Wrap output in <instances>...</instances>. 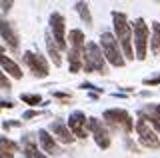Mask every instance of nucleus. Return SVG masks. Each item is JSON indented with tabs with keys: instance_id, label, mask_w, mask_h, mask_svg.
Here are the masks:
<instances>
[{
	"instance_id": "nucleus-1",
	"label": "nucleus",
	"mask_w": 160,
	"mask_h": 158,
	"mask_svg": "<svg viewBox=\"0 0 160 158\" xmlns=\"http://www.w3.org/2000/svg\"><path fill=\"white\" fill-rule=\"evenodd\" d=\"M112 22H114V36L120 44L124 52V58L126 60H134V50H132V40H134V34H132V24L128 22L126 14L112 10Z\"/></svg>"
},
{
	"instance_id": "nucleus-2",
	"label": "nucleus",
	"mask_w": 160,
	"mask_h": 158,
	"mask_svg": "<svg viewBox=\"0 0 160 158\" xmlns=\"http://www.w3.org/2000/svg\"><path fill=\"white\" fill-rule=\"evenodd\" d=\"M102 48L98 46L96 42H88L86 44V50H84V66L82 70L90 74V72H98V74H108V66L104 62V56H102Z\"/></svg>"
},
{
	"instance_id": "nucleus-3",
	"label": "nucleus",
	"mask_w": 160,
	"mask_h": 158,
	"mask_svg": "<svg viewBox=\"0 0 160 158\" xmlns=\"http://www.w3.org/2000/svg\"><path fill=\"white\" fill-rule=\"evenodd\" d=\"M100 46H102V52H104V58L112 64V66L116 68H122L124 62H126V58H124V54L120 52V44L116 40V36H114L112 32H102L100 34Z\"/></svg>"
},
{
	"instance_id": "nucleus-4",
	"label": "nucleus",
	"mask_w": 160,
	"mask_h": 158,
	"mask_svg": "<svg viewBox=\"0 0 160 158\" xmlns=\"http://www.w3.org/2000/svg\"><path fill=\"white\" fill-rule=\"evenodd\" d=\"M102 118L108 122L112 128H116V130H122L124 134H130V132L136 128V124H134L132 116L128 114L126 110H122V108H110V110H106L102 114Z\"/></svg>"
},
{
	"instance_id": "nucleus-5",
	"label": "nucleus",
	"mask_w": 160,
	"mask_h": 158,
	"mask_svg": "<svg viewBox=\"0 0 160 158\" xmlns=\"http://www.w3.org/2000/svg\"><path fill=\"white\" fill-rule=\"evenodd\" d=\"M132 34H134V48H136V58L144 60L146 58V48L150 40V30L148 24L144 22V18H136L132 22Z\"/></svg>"
},
{
	"instance_id": "nucleus-6",
	"label": "nucleus",
	"mask_w": 160,
	"mask_h": 158,
	"mask_svg": "<svg viewBox=\"0 0 160 158\" xmlns=\"http://www.w3.org/2000/svg\"><path fill=\"white\" fill-rule=\"evenodd\" d=\"M136 134H138V140H140V144L142 146H146V148H152V150H158L160 148V140H158V136H156V132L150 128V124L144 118H138L136 120Z\"/></svg>"
},
{
	"instance_id": "nucleus-7",
	"label": "nucleus",
	"mask_w": 160,
	"mask_h": 158,
	"mask_svg": "<svg viewBox=\"0 0 160 158\" xmlns=\"http://www.w3.org/2000/svg\"><path fill=\"white\" fill-rule=\"evenodd\" d=\"M22 58H24V62H26V66L30 68V72H32L36 78H46L48 76V62L40 52L26 50Z\"/></svg>"
},
{
	"instance_id": "nucleus-8",
	"label": "nucleus",
	"mask_w": 160,
	"mask_h": 158,
	"mask_svg": "<svg viewBox=\"0 0 160 158\" xmlns=\"http://www.w3.org/2000/svg\"><path fill=\"white\" fill-rule=\"evenodd\" d=\"M66 22H64V16L60 12H52L50 14V34H52L54 42L58 44L60 50H64L66 48Z\"/></svg>"
},
{
	"instance_id": "nucleus-9",
	"label": "nucleus",
	"mask_w": 160,
	"mask_h": 158,
	"mask_svg": "<svg viewBox=\"0 0 160 158\" xmlns=\"http://www.w3.org/2000/svg\"><path fill=\"white\" fill-rule=\"evenodd\" d=\"M88 128H90V132H92L96 144L102 148V150H106L110 146V134H108L106 126H104L98 118H88Z\"/></svg>"
},
{
	"instance_id": "nucleus-10",
	"label": "nucleus",
	"mask_w": 160,
	"mask_h": 158,
	"mask_svg": "<svg viewBox=\"0 0 160 158\" xmlns=\"http://www.w3.org/2000/svg\"><path fill=\"white\" fill-rule=\"evenodd\" d=\"M86 126H88V118L84 112H72L68 118V128H70V132H72L76 138H86Z\"/></svg>"
},
{
	"instance_id": "nucleus-11",
	"label": "nucleus",
	"mask_w": 160,
	"mask_h": 158,
	"mask_svg": "<svg viewBox=\"0 0 160 158\" xmlns=\"http://www.w3.org/2000/svg\"><path fill=\"white\" fill-rule=\"evenodd\" d=\"M0 36L6 40V44L12 48L14 52L18 50V34H16L12 24L6 20V16H2V14H0Z\"/></svg>"
},
{
	"instance_id": "nucleus-12",
	"label": "nucleus",
	"mask_w": 160,
	"mask_h": 158,
	"mask_svg": "<svg viewBox=\"0 0 160 158\" xmlns=\"http://www.w3.org/2000/svg\"><path fill=\"white\" fill-rule=\"evenodd\" d=\"M84 50L86 46H70L68 48V70L76 74L84 66Z\"/></svg>"
},
{
	"instance_id": "nucleus-13",
	"label": "nucleus",
	"mask_w": 160,
	"mask_h": 158,
	"mask_svg": "<svg viewBox=\"0 0 160 158\" xmlns=\"http://www.w3.org/2000/svg\"><path fill=\"white\" fill-rule=\"evenodd\" d=\"M38 144H40V148H42V152H46L48 156H58L60 152V148H58V144L54 142V136H50V132L48 130H38Z\"/></svg>"
},
{
	"instance_id": "nucleus-14",
	"label": "nucleus",
	"mask_w": 160,
	"mask_h": 158,
	"mask_svg": "<svg viewBox=\"0 0 160 158\" xmlns=\"http://www.w3.org/2000/svg\"><path fill=\"white\" fill-rule=\"evenodd\" d=\"M50 132H52L60 142H64V144H70V142L74 140V134L70 132V128L64 124L62 120H52L50 122Z\"/></svg>"
},
{
	"instance_id": "nucleus-15",
	"label": "nucleus",
	"mask_w": 160,
	"mask_h": 158,
	"mask_svg": "<svg viewBox=\"0 0 160 158\" xmlns=\"http://www.w3.org/2000/svg\"><path fill=\"white\" fill-rule=\"evenodd\" d=\"M0 66H2L12 78H16V80H20V78H22V70H20V66H18V64L14 62L10 56H6V52H4L2 46H0Z\"/></svg>"
},
{
	"instance_id": "nucleus-16",
	"label": "nucleus",
	"mask_w": 160,
	"mask_h": 158,
	"mask_svg": "<svg viewBox=\"0 0 160 158\" xmlns=\"http://www.w3.org/2000/svg\"><path fill=\"white\" fill-rule=\"evenodd\" d=\"M20 146L6 136H0V158H12L14 152H18Z\"/></svg>"
},
{
	"instance_id": "nucleus-17",
	"label": "nucleus",
	"mask_w": 160,
	"mask_h": 158,
	"mask_svg": "<svg viewBox=\"0 0 160 158\" xmlns=\"http://www.w3.org/2000/svg\"><path fill=\"white\" fill-rule=\"evenodd\" d=\"M44 40H46V48H48V54H50V58H52L54 66H60V64H62V58H60V48H58V44L54 42L52 34L46 32V34H44Z\"/></svg>"
},
{
	"instance_id": "nucleus-18",
	"label": "nucleus",
	"mask_w": 160,
	"mask_h": 158,
	"mask_svg": "<svg viewBox=\"0 0 160 158\" xmlns=\"http://www.w3.org/2000/svg\"><path fill=\"white\" fill-rule=\"evenodd\" d=\"M24 156H26V158H46L42 152H38L36 144H34V140L30 136L24 138Z\"/></svg>"
},
{
	"instance_id": "nucleus-19",
	"label": "nucleus",
	"mask_w": 160,
	"mask_h": 158,
	"mask_svg": "<svg viewBox=\"0 0 160 158\" xmlns=\"http://www.w3.org/2000/svg\"><path fill=\"white\" fill-rule=\"evenodd\" d=\"M150 50L156 56H160V22H152V40H150Z\"/></svg>"
},
{
	"instance_id": "nucleus-20",
	"label": "nucleus",
	"mask_w": 160,
	"mask_h": 158,
	"mask_svg": "<svg viewBox=\"0 0 160 158\" xmlns=\"http://www.w3.org/2000/svg\"><path fill=\"white\" fill-rule=\"evenodd\" d=\"M74 8H76V12L80 14V18H82V22L86 24V26H92V16H90L88 4H86V2H76V4H74Z\"/></svg>"
},
{
	"instance_id": "nucleus-21",
	"label": "nucleus",
	"mask_w": 160,
	"mask_h": 158,
	"mask_svg": "<svg viewBox=\"0 0 160 158\" xmlns=\"http://www.w3.org/2000/svg\"><path fill=\"white\" fill-rule=\"evenodd\" d=\"M20 100L24 102V104H28V106H38V104H42V96L40 94H20Z\"/></svg>"
},
{
	"instance_id": "nucleus-22",
	"label": "nucleus",
	"mask_w": 160,
	"mask_h": 158,
	"mask_svg": "<svg viewBox=\"0 0 160 158\" xmlns=\"http://www.w3.org/2000/svg\"><path fill=\"white\" fill-rule=\"evenodd\" d=\"M0 90H10V80L4 72H0Z\"/></svg>"
},
{
	"instance_id": "nucleus-23",
	"label": "nucleus",
	"mask_w": 160,
	"mask_h": 158,
	"mask_svg": "<svg viewBox=\"0 0 160 158\" xmlns=\"http://www.w3.org/2000/svg\"><path fill=\"white\" fill-rule=\"evenodd\" d=\"M144 86H158L160 84V76H152V78H144L142 80Z\"/></svg>"
},
{
	"instance_id": "nucleus-24",
	"label": "nucleus",
	"mask_w": 160,
	"mask_h": 158,
	"mask_svg": "<svg viewBox=\"0 0 160 158\" xmlns=\"http://www.w3.org/2000/svg\"><path fill=\"white\" fill-rule=\"evenodd\" d=\"M16 126H20V120H6V122H2L4 130H10V128H16Z\"/></svg>"
},
{
	"instance_id": "nucleus-25",
	"label": "nucleus",
	"mask_w": 160,
	"mask_h": 158,
	"mask_svg": "<svg viewBox=\"0 0 160 158\" xmlns=\"http://www.w3.org/2000/svg\"><path fill=\"white\" fill-rule=\"evenodd\" d=\"M80 88H84V90H96V92H102V88L94 86L92 82H82V84H80Z\"/></svg>"
},
{
	"instance_id": "nucleus-26",
	"label": "nucleus",
	"mask_w": 160,
	"mask_h": 158,
	"mask_svg": "<svg viewBox=\"0 0 160 158\" xmlns=\"http://www.w3.org/2000/svg\"><path fill=\"white\" fill-rule=\"evenodd\" d=\"M38 114H42V112H38V110H28V112H24V114H22V120H28V118H36Z\"/></svg>"
},
{
	"instance_id": "nucleus-27",
	"label": "nucleus",
	"mask_w": 160,
	"mask_h": 158,
	"mask_svg": "<svg viewBox=\"0 0 160 158\" xmlns=\"http://www.w3.org/2000/svg\"><path fill=\"white\" fill-rule=\"evenodd\" d=\"M126 146H128V150H130V152H140V150H138V146L134 144L130 138H126Z\"/></svg>"
},
{
	"instance_id": "nucleus-28",
	"label": "nucleus",
	"mask_w": 160,
	"mask_h": 158,
	"mask_svg": "<svg viewBox=\"0 0 160 158\" xmlns=\"http://www.w3.org/2000/svg\"><path fill=\"white\" fill-rule=\"evenodd\" d=\"M14 106V102H10V100H0V108H12Z\"/></svg>"
},
{
	"instance_id": "nucleus-29",
	"label": "nucleus",
	"mask_w": 160,
	"mask_h": 158,
	"mask_svg": "<svg viewBox=\"0 0 160 158\" xmlns=\"http://www.w3.org/2000/svg\"><path fill=\"white\" fill-rule=\"evenodd\" d=\"M12 8V2H0V10H10Z\"/></svg>"
},
{
	"instance_id": "nucleus-30",
	"label": "nucleus",
	"mask_w": 160,
	"mask_h": 158,
	"mask_svg": "<svg viewBox=\"0 0 160 158\" xmlns=\"http://www.w3.org/2000/svg\"><path fill=\"white\" fill-rule=\"evenodd\" d=\"M54 96H56V98H62V100H68V98H70V94H64V92H54Z\"/></svg>"
},
{
	"instance_id": "nucleus-31",
	"label": "nucleus",
	"mask_w": 160,
	"mask_h": 158,
	"mask_svg": "<svg viewBox=\"0 0 160 158\" xmlns=\"http://www.w3.org/2000/svg\"><path fill=\"white\" fill-rule=\"evenodd\" d=\"M154 110H156V114L160 116V104H154Z\"/></svg>"
}]
</instances>
